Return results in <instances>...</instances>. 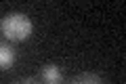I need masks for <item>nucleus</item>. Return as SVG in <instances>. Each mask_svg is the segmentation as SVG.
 Here are the masks:
<instances>
[{
    "label": "nucleus",
    "instance_id": "2",
    "mask_svg": "<svg viewBox=\"0 0 126 84\" xmlns=\"http://www.w3.org/2000/svg\"><path fill=\"white\" fill-rule=\"evenodd\" d=\"M40 78H42V84H63L61 67L55 65V63H46V65H42Z\"/></svg>",
    "mask_w": 126,
    "mask_h": 84
},
{
    "label": "nucleus",
    "instance_id": "3",
    "mask_svg": "<svg viewBox=\"0 0 126 84\" xmlns=\"http://www.w3.org/2000/svg\"><path fill=\"white\" fill-rule=\"evenodd\" d=\"M15 59H17L15 49L11 44H6V42H0V69H11Z\"/></svg>",
    "mask_w": 126,
    "mask_h": 84
},
{
    "label": "nucleus",
    "instance_id": "1",
    "mask_svg": "<svg viewBox=\"0 0 126 84\" xmlns=\"http://www.w3.org/2000/svg\"><path fill=\"white\" fill-rule=\"evenodd\" d=\"M32 32H34V23L25 13L13 11L0 19V34L11 42H23L32 36Z\"/></svg>",
    "mask_w": 126,
    "mask_h": 84
},
{
    "label": "nucleus",
    "instance_id": "5",
    "mask_svg": "<svg viewBox=\"0 0 126 84\" xmlns=\"http://www.w3.org/2000/svg\"><path fill=\"white\" fill-rule=\"evenodd\" d=\"M17 84H42V82H38L36 78H21Z\"/></svg>",
    "mask_w": 126,
    "mask_h": 84
},
{
    "label": "nucleus",
    "instance_id": "4",
    "mask_svg": "<svg viewBox=\"0 0 126 84\" xmlns=\"http://www.w3.org/2000/svg\"><path fill=\"white\" fill-rule=\"evenodd\" d=\"M69 84H105L103 78L99 74H93V71H84V74H78L76 78Z\"/></svg>",
    "mask_w": 126,
    "mask_h": 84
}]
</instances>
